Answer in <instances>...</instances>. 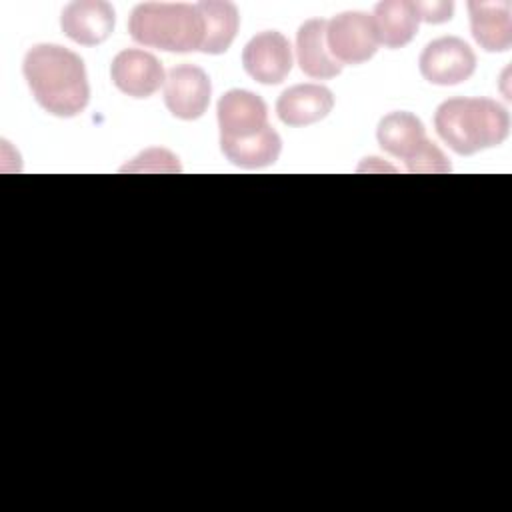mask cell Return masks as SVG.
<instances>
[{"mask_svg": "<svg viewBox=\"0 0 512 512\" xmlns=\"http://www.w3.org/2000/svg\"><path fill=\"white\" fill-rule=\"evenodd\" d=\"M196 8L204 18V42L200 52L204 54L226 52L238 32V24H240L238 8L226 0L224 2L204 0V2H198Z\"/></svg>", "mask_w": 512, "mask_h": 512, "instance_id": "obj_16", "label": "cell"}, {"mask_svg": "<svg viewBox=\"0 0 512 512\" xmlns=\"http://www.w3.org/2000/svg\"><path fill=\"white\" fill-rule=\"evenodd\" d=\"M110 78L120 92L132 98H148L166 82L160 60L136 48H126L114 56Z\"/></svg>", "mask_w": 512, "mask_h": 512, "instance_id": "obj_9", "label": "cell"}, {"mask_svg": "<svg viewBox=\"0 0 512 512\" xmlns=\"http://www.w3.org/2000/svg\"><path fill=\"white\" fill-rule=\"evenodd\" d=\"M334 96L320 84H296L284 90L276 102L278 118L288 126H308L330 114Z\"/></svg>", "mask_w": 512, "mask_h": 512, "instance_id": "obj_12", "label": "cell"}, {"mask_svg": "<svg viewBox=\"0 0 512 512\" xmlns=\"http://www.w3.org/2000/svg\"><path fill=\"white\" fill-rule=\"evenodd\" d=\"M378 44L386 48H402L418 32V12L414 2L408 0H384L376 4L372 14Z\"/></svg>", "mask_w": 512, "mask_h": 512, "instance_id": "obj_14", "label": "cell"}, {"mask_svg": "<svg viewBox=\"0 0 512 512\" xmlns=\"http://www.w3.org/2000/svg\"><path fill=\"white\" fill-rule=\"evenodd\" d=\"M244 70L260 84H280L292 70V48L284 34L266 30L256 34L242 52Z\"/></svg>", "mask_w": 512, "mask_h": 512, "instance_id": "obj_8", "label": "cell"}, {"mask_svg": "<svg viewBox=\"0 0 512 512\" xmlns=\"http://www.w3.org/2000/svg\"><path fill=\"white\" fill-rule=\"evenodd\" d=\"M326 44L340 64H362L378 50V38L372 16L358 10L336 14L328 20Z\"/></svg>", "mask_w": 512, "mask_h": 512, "instance_id": "obj_4", "label": "cell"}, {"mask_svg": "<svg viewBox=\"0 0 512 512\" xmlns=\"http://www.w3.org/2000/svg\"><path fill=\"white\" fill-rule=\"evenodd\" d=\"M210 94V78L200 66L180 64L166 76L164 104L180 120L200 118L210 104Z\"/></svg>", "mask_w": 512, "mask_h": 512, "instance_id": "obj_6", "label": "cell"}, {"mask_svg": "<svg viewBox=\"0 0 512 512\" xmlns=\"http://www.w3.org/2000/svg\"><path fill=\"white\" fill-rule=\"evenodd\" d=\"M376 136L382 150L402 158L404 162L412 160L416 152L428 142L424 124L410 112L386 114L378 124Z\"/></svg>", "mask_w": 512, "mask_h": 512, "instance_id": "obj_15", "label": "cell"}, {"mask_svg": "<svg viewBox=\"0 0 512 512\" xmlns=\"http://www.w3.org/2000/svg\"><path fill=\"white\" fill-rule=\"evenodd\" d=\"M114 8L102 0L70 2L60 16L62 32L84 46L102 44L114 30Z\"/></svg>", "mask_w": 512, "mask_h": 512, "instance_id": "obj_10", "label": "cell"}, {"mask_svg": "<svg viewBox=\"0 0 512 512\" xmlns=\"http://www.w3.org/2000/svg\"><path fill=\"white\" fill-rule=\"evenodd\" d=\"M218 126L220 142L256 136L270 126L266 102L250 90H228L218 100Z\"/></svg>", "mask_w": 512, "mask_h": 512, "instance_id": "obj_7", "label": "cell"}, {"mask_svg": "<svg viewBox=\"0 0 512 512\" xmlns=\"http://www.w3.org/2000/svg\"><path fill=\"white\" fill-rule=\"evenodd\" d=\"M326 28H328V20L312 18V20H306L296 34L298 64H300V70L310 78L326 80V78L338 76L342 70V64L334 60V56L328 50Z\"/></svg>", "mask_w": 512, "mask_h": 512, "instance_id": "obj_13", "label": "cell"}, {"mask_svg": "<svg viewBox=\"0 0 512 512\" xmlns=\"http://www.w3.org/2000/svg\"><path fill=\"white\" fill-rule=\"evenodd\" d=\"M438 136L462 156L498 146L510 132V116L492 98H450L436 108Z\"/></svg>", "mask_w": 512, "mask_h": 512, "instance_id": "obj_2", "label": "cell"}, {"mask_svg": "<svg viewBox=\"0 0 512 512\" xmlns=\"http://www.w3.org/2000/svg\"><path fill=\"white\" fill-rule=\"evenodd\" d=\"M22 72L36 102L50 114L72 118L90 98L84 60L58 44L32 46L22 62Z\"/></svg>", "mask_w": 512, "mask_h": 512, "instance_id": "obj_1", "label": "cell"}, {"mask_svg": "<svg viewBox=\"0 0 512 512\" xmlns=\"http://www.w3.org/2000/svg\"><path fill=\"white\" fill-rule=\"evenodd\" d=\"M418 64L420 74L430 84L454 86L474 74L476 54L462 38L444 36L426 44Z\"/></svg>", "mask_w": 512, "mask_h": 512, "instance_id": "obj_5", "label": "cell"}, {"mask_svg": "<svg viewBox=\"0 0 512 512\" xmlns=\"http://www.w3.org/2000/svg\"><path fill=\"white\" fill-rule=\"evenodd\" d=\"M406 170L412 174H424V172H432V174H442V172H450V162L444 156V152L434 144V142H426L412 160L406 162Z\"/></svg>", "mask_w": 512, "mask_h": 512, "instance_id": "obj_18", "label": "cell"}, {"mask_svg": "<svg viewBox=\"0 0 512 512\" xmlns=\"http://www.w3.org/2000/svg\"><path fill=\"white\" fill-rule=\"evenodd\" d=\"M220 148L224 156L236 166L262 168L278 160L282 150V140L278 132L272 126H268L260 134L244 140H222Z\"/></svg>", "mask_w": 512, "mask_h": 512, "instance_id": "obj_17", "label": "cell"}, {"mask_svg": "<svg viewBox=\"0 0 512 512\" xmlns=\"http://www.w3.org/2000/svg\"><path fill=\"white\" fill-rule=\"evenodd\" d=\"M130 36L166 52H194L204 42V18L196 4L144 2L128 18Z\"/></svg>", "mask_w": 512, "mask_h": 512, "instance_id": "obj_3", "label": "cell"}, {"mask_svg": "<svg viewBox=\"0 0 512 512\" xmlns=\"http://www.w3.org/2000/svg\"><path fill=\"white\" fill-rule=\"evenodd\" d=\"M414 8L418 12V18L428 24H442L452 18L454 4L452 0H426V2H414Z\"/></svg>", "mask_w": 512, "mask_h": 512, "instance_id": "obj_19", "label": "cell"}, {"mask_svg": "<svg viewBox=\"0 0 512 512\" xmlns=\"http://www.w3.org/2000/svg\"><path fill=\"white\" fill-rule=\"evenodd\" d=\"M470 28L486 52H506L512 46V4L508 0H470Z\"/></svg>", "mask_w": 512, "mask_h": 512, "instance_id": "obj_11", "label": "cell"}]
</instances>
